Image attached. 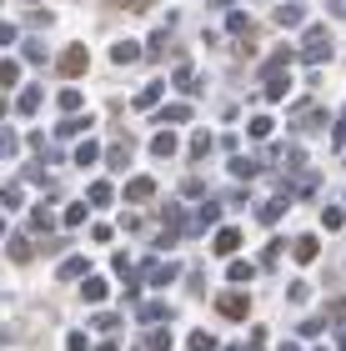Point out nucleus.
Here are the masks:
<instances>
[{"instance_id": "3", "label": "nucleus", "mask_w": 346, "mask_h": 351, "mask_svg": "<svg viewBox=\"0 0 346 351\" xmlns=\"http://www.w3.org/2000/svg\"><path fill=\"white\" fill-rule=\"evenodd\" d=\"M306 56L321 60V56H326V36H306Z\"/></svg>"}, {"instance_id": "2", "label": "nucleus", "mask_w": 346, "mask_h": 351, "mask_svg": "<svg viewBox=\"0 0 346 351\" xmlns=\"http://www.w3.org/2000/svg\"><path fill=\"white\" fill-rule=\"evenodd\" d=\"M221 316H246V296H221Z\"/></svg>"}, {"instance_id": "1", "label": "nucleus", "mask_w": 346, "mask_h": 351, "mask_svg": "<svg viewBox=\"0 0 346 351\" xmlns=\"http://www.w3.org/2000/svg\"><path fill=\"white\" fill-rule=\"evenodd\" d=\"M81 71H86V51H81V45H71V51L60 56V75H81Z\"/></svg>"}, {"instance_id": "4", "label": "nucleus", "mask_w": 346, "mask_h": 351, "mask_svg": "<svg viewBox=\"0 0 346 351\" xmlns=\"http://www.w3.org/2000/svg\"><path fill=\"white\" fill-rule=\"evenodd\" d=\"M151 191H156L151 181H136V186H131V201H146V196H151Z\"/></svg>"}]
</instances>
